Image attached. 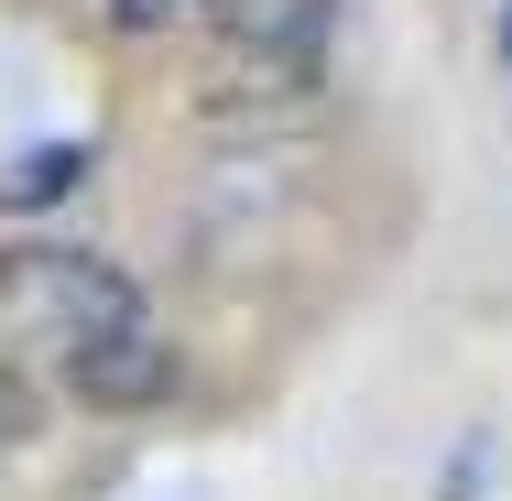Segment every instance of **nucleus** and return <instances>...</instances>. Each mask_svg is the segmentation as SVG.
I'll list each match as a JSON object with an SVG mask.
<instances>
[{"label": "nucleus", "mask_w": 512, "mask_h": 501, "mask_svg": "<svg viewBox=\"0 0 512 501\" xmlns=\"http://www.w3.org/2000/svg\"><path fill=\"white\" fill-rule=\"evenodd\" d=\"M175 382H186V360H175L153 327H120V338H88V349H66V393L88 403V414H153Z\"/></svg>", "instance_id": "2"}, {"label": "nucleus", "mask_w": 512, "mask_h": 501, "mask_svg": "<svg viewBox=\"0 0 512 501\" xmlns=\"http://www.w3.org/2000/svg\"><path fill=\"white\" fill-rule=\"evenodd\" d=\"M88 175H99V142H33V153H11V164H0V218L66 207Z\"/></svg>", "instance_id": "4"}, {"label": "nucleus", "mask_w": 512, "mask_h": 501, "mask_svg": "<svg viewBox=\"0 0 512 501\" xmlns=\"http://www.w3.org/2000/svg\"><path fill=\"white\" fill-rule=\"evenodd\" d=\"M33 425H44L33 382H22V371H0V458H11V447H33Z\"/></svg>", "instance_id": "5"}, {"label": "nucleus", "mask_w": 512, "mask_h": 501, "mask_svg": "<svg viewBox=\"0 0 512 501\" xmlns=\"http://www.w3.org/2000/svg\"><path fill=\"white\" fill-rule=\"evenodd\" d=\"M175 11H186V0H109V22H120V33H164Z\"/></svg>", "instance_id": "6"}, {"label": "nucleus", "mask_w": 512, "mask_h": 501, "mask_svg": "<svg viewBox=\"0 0 512 501\" xmlns=\"http://www.w3.org/2000/svg\"><path fill=\"white\" fill-rule=\"evenodd\" d=\"M491 55H502V77H512V11H502V33H491Z\"/></svg>", "instance_id": "7"}, {"label": "nucleus", "mask_w": 512, "mask_h": 501, "mask_svg": "<svg viewBox=\"0 0 512 501\" xmlns=\"http://www.w3.org/2000/svg\"><path fill=\"white\" fill-rule=\"evenodd\" d=\"M218 11V33L240 44V55H262L273 77H295L306 88L316 55H327V22H338V0H207Z\"/></svg>", "instance_id": "3"}, {"label": "nucleus", "mask_w": 512, "mask_h": 501, "mask_svg": "<svg viewBox=\"0 0 512 501\" xmlns=\"http://www.w3.org/2000/svg\"><path fill=\"white\" fill-rule=\"evenodd\" d=\"M0 316H22L44 349H88V338H120V327H153L142 284L88 240H11L0 251Z\"/></svg>", "instance_id": "1"}]
</instances>
